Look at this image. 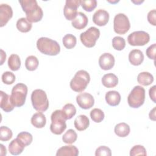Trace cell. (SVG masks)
<instances>
[{
  "label": "cell",
  "mask_w": 156,
  "mask_h": 156,
  "mask_svg": "<svg viewBox=\"0 0 156 156\" xmlns=\"http://www.w3.org/2000/svg\"><path fill=\"white\" fill-rule=\"evenodd\" d=\"M23 10L25 12L26 18L32 23H37L43 18V12L35 0L19 1Z\"/></svg>",
  "instance_id": "1"
},
{
  "label": "cell",
  "mask_w": 156,
  "mask_h": 156,
  "mask_svg": "<svg viewBox=\"0 0 156 156\" xmlns=\"http://www.w3.org/2000/svg\"><path fill=\"white\" fill-rule=\"evenodd\" d=\"M37 47L40 52L48 55H56L60 52V46L55 40L47 37H41L37 41Z\"/></svg>",
  "instance_id": "2"
},
{
  "label": "cell",
  "mask_w": 156,
  "mask_h": 156,
  "mask_svg": "<svg viewBox=\"0 0 156 156\" xmlns=\"http://www.w3.org/2000/svg\"><path fill=\"white\" fill-rule=\"evenodd\" d=\"M90 81V76L87 71L79 70L70 81L71 88L76 92H82L85 90Z\"/></svg>",
  "instance_id": "3"
},
{
  "label": "cell",
  "mask_w": 156,
  "mask_h": 156,
  "mask_svg": "<svg viewBox=\"0 0 156 156\" xmlns=\"http://www.w3.org/2000/svg\"><path fill=\"white\" fill-rule=\"evenodd\" d=\"M31 102L35 110L45 112L49 107V100L46 92L41 89H36L31 94Z\"/></svg>",
  "instance_id": "4"
},
{
  "label": "cell",
  "mask_w": 156,
  "mask_h": 156,
  "mask_svg": "<svg viewBox=\"0 0 156 156\" xmlns=\"http://www.w3.org/2000/svg\"><path fill=\"white\" fill-rule=\"evenodd\" d=\"M51 124L50 130L55 135H61L66 128V118L62 110H56L52 112L51 116Z\"/></svg>",
  "instance_id": "5"
},
{
  "label": "cell",
  "mask_w": 156,
  "mask_h": 156,
  "mask_svg": "<svg viewBox=\"0 0 156 156\" xmlns=\"http://www.w3.org/2000/svg\"><path fill=\"white\" fill-rule=\"evenodd\" d=\"M27 91V87L23 83H18L13 87L10 98L15 107H20L24 104Z\"/></svg>",
  "instance_id": "6"
},
{
  "label": "cell",
  "mask_w": 156,
  "mask_h": 156,
  "mask_svg": "<svg viewBox=\"0 0 156 156\" xmlns=\"http://www.w3.org/2000/svg\"><path fill=\"white\" fill-rule=\"evenodd\" d=\"M145 90L140 85L133 87L127 97V102L129 105L134 108H139L144 102Z\"/></svg>",
  "instance_id": "7"
},
{
  "label": "cell",
  "mask_w": 156,
  "mask_h": 156,
  "mask_svg": "<svg viewBox=\"0 0 156 156\" xmlns=\"http://www.w3.org/2000/svg\"><path fill=\"white\" fill-rule=\"evenodd\" d=\"M100 36V31L96 27H90L80 35L82 43L87 48H93Z\"/></svg>",
  "instance_id": "8"
},
{
  "label": "cell",
  "mask_w": 156,
  "mask_h": 156,
  "mask_svg": "<svg viewBox=\"0 0 156 156\" xmlns=\"http://www.w3.org/2000/svg\"><path fill=\"white\" fill-rule=\"evenodd\" d=\"M130 27L129 20L125 14L119 13L115 15L113 20V29L116 34H125L128 32Z\"/></svg>",
  "instance_id": "9"
},
{
  "label": "cell",
  "mask_w": 156,
  "mask_h": 156,
  "mask_svg": "<svg viewBox=\"0 0 156 156\" xmlns=\"http://www.w3.org/2000/svg\"><path fill=\"white\" fill-rule=\"evenodd\" d=\"M150 40V36L146 32L139 30L135 31L127 37V41L131 46H144Z\"/></svg>",
  "instance_id": "10"
},
{
  "label": "cell",
  "mask_w": 156,
  "mask_h": 156,
  "mask_svg": "<svg viewBox=\"0 0 156 156\" xmlns=\"http://www.w3.org/2000/svg\"><path fill=\"white\" fill-rule=\"evenodd\" d=\"M80 5V0H66L63 9V14L68 20H74L77 14V9Z\"/></svg>",
  "instance_id": "11"
},
{
  "label": "cell",
  "mask_w": 156,
  "mask_h": 156,
  "mask_svg": "<svg viewBox=\"0 0 156 156\" xmlns=\"http://www.w3.org/2000/svg\"><path fill=\"white\" fill-rule=\"evenodd\" d=\"M76 102L81 108L87 110L94 105V99L91 94L87 92H83L76 96Z\"/></svg>",
  "instance_id": "12"
},
{
  "label": "cell",
  "mask_w": 156,
  "mask_h": 156,
  "mask_svg": "<svg viewBox=\"0 0 156 156\" xmlns=\"http://www.w3.org/2000/svg\"><path fill=\"white\" fill-rule=\"evenodd\" d=\"M13 16L12 7L7 4L0 5V27L4 26Z\"/></svg>",
  "instance_id": "13"
},
{
  "label": "cell",
  "mask_w": 156,
  "mask_h": 156,
  "mask_svg": "<svg viewBox=\"0 0 156 156\" xmlns=\"http://www.w3.org/2000/svg\"><path fill=\"white\" fill-rule=\"evenodd\" d=\"M115 57L114 56L108 52L102 54L99 58V65L101 69L104 70L111 69L115 65Z\"/></svg>",
  "instance_id": "14"
},
{
  "label": "cell",
  "mask_w": 156,
  "mask_h": 156,
  "mask_svg": "<svg viewBox=\"0 0 156 156\" xmlns=\"http://www.w3.org/2000/svg\"><path fill=\"white\" fill-rule=\"evenodd\" d=\"M109 20V13L104 9H99L96 10L93 15V23L99 26H104L107 24Z\"/></svg>",
  "instance_id": "15"
},
{
  "label": "cell",
  "mask_w": 156,
  "mask_h": 156,
  "mask_svg": "<svg viewBox=\"0 0 156 156\" xmlns=\"http://www.w3.org/2000/svg\"><path fill=\"white\" fill-rule=\"evenodd\" d=\"M0 94H1L0 107L5 112H10L12 111L15 107V105L12 102L10 96L2 91H0Z\"/></svg>",
  "instance_id": "16"
},
{
  "label": "cell",
  "mask_w": 156,
  "mask_h": 156,
  "mask_svg": "<svg viewBox=\"0 0 156 156\" xmlns=\"http://www.w3.org/2000/svg\"><path fill=\"white\" fill-rule=\"evenodd\" d=\"M88 18L86 15L82 12H78L76 18L72 20V26L77 29L80 30L84 29L88 24Z\"/></svg>",
  "instance_id": "17"
},
{
  "label": "cell",
  "mask_w": 156,
  "mask_h": 156,
  "mask_svg": "<svg viewBox=\"0 0 156 156\" xmlns=\"http://www.w3.org/2000/svg\"><path fill=\"white\" fill-rule=\"evenodd\" d=\"M24 144L18 138L13 139L9 144V151L12 155H18L22 153L24 147Z\"/></svg>",
  "instance_id": "18"
},
{
  "label": "cell",
  "mask_w": 156,
  "mask_h": 156,
  "mask_svg": "<svg viewBox=\"0 0 156 156\" xmlns=\"http://www.w3.org/2000/svg\"><path fill=\"white\" fill-rule=\"evenodd\" d=\"M129 60L134 66L140 65L144 60V55L139 49H133L129 54Z\"/></svg>",
  "instance_id": "19"
},
{
  "label": "cell",
  "mask_w": 156,
  "mask_h": 156,
  "mask_svg": "<svg viewBox=\"0 0 156 156\" xmlns=\"http://www.w3.org/2000/svg\"><path fill=\"white\" fill-rule=\"evenodd\" d=\"M79 154L78 149L73 145L63 146L59 148L56 153L57 156H77Z\"/></svg>",
  "instance_id": "20"
},
{
  "label": "cell",
  "mask_w": 156,
  "mask_h": 156,
  "mask_svg": "<svg viewBox=\"0 0 156 156\" xmlns=\"http://www.w3.org/2000/svg\"><path fill=\"white\" fill-rule=\"evenodd\" d=\"M75 128L79 131H83L87 129L90 125L88 118L85 115H79L74 121Z\"/></svg>",
  "instance_id": "21"
},
{
  "label": "cell",
  "mask_w": 156,
  "mask_h": 156,
  "mask_svg": "<svg viewBox=\"0 0 156 156\" xmlns=\"http://www.w3.org/2000/svg\"><path fill=\"white\" fill-rule=\"evenodd\" d=\"M105 101L110 106H116L121 101V95L116 91H109L105 94Z\"/></svg>",
  "instance_id": "22"
},
{
  "label": "cell",
  "mask_w": 156,
  "mask_h": 156,
  "mask_svg": "<svg viewBox=\"0 0 156 156\" xmlns=\"http://www.w3.org/2000/svg\"><path fill=\"white\" fill-rule=\"evenodd\" d=\"M101 81L104 87L107 88H113L117 85L118 78L113 73H108L104 75Z\"/></svg>",
  "instance_id": "23"
},
{
  "label": "cell",
  "mask_w": 156,
  "mask_h": 156,
  "mask_svg": "<svg viewBox=\"0 0 156 156\" xmlns=\"http://www.w3.org/2000/svg\"><path fill=\"white\" fill-rule=\"evenodd\" d=\"M31 123L36 128H43L46 123L45 115L41 112H37L34 113L31 118Z\"/></svg>",
  "instance_id": "24"
},
{
  "label": "cell",
  "mask_w": 156,
  "mask_h": 156,
  "mask_svg": "<svg viewBox=\"0 0 156 156\" xmlns=\"http://www.w3.org/2000/svg\"><path fill=\"white\" fill-rule=\"evenodd\" d=\"M114 131L118 136L126 137L129 134L130 129V126L127 124L125 122H121L115 126Z\"/></svg>",
  "instance_id": "25"
},
{
  "label": "cell",
  "mask_w": 156,
  "mask_h": 156,
  "mask_svg": "<svg viewBox=\"0 0 156 156\" xmlns=\"http://www.w3.org/2000/svg\"><path fill=\"white\" fill-rule=\"evenodd\" d=\"M138 82L143 86H148L154 81L153 76L149 72H141L137 76Z\"/></svg>",
  "instance_id": "26"
},
{
  "label": "cell",
  "mask_w": 156,
  "mask_h": 156,
  "mask_svg": "<svg viewBox=\"0 0 156 156\" xmlns=\"http://www.w3.org/2000/svg\"><path fill=\"white\" fill-rule=\"evenodd\" d=\"M16 28L21 32L26 33L29 32L32 27V24L26 18H21L16 22Z\"/></svg>",
  "instance_id": "27"
},
{
  "label": "cell",
  "mask_w": 156,
  "mask_h": 156,
  "mask_svg": "<svg viewBox=\"0 0 156 156\" xmlns=\"http://www.w3.org/2000/svg\"><path fill=\"white\" fill-rule=\"evenodd\" d=\"M8 66L12 71H18L21 67V60L18 55L13 54L8 59Z\"/></svg>",
  "instance_id": "28"
},
{
  "label": "cell",
  "mask_w": 156,
  "mask_h": 156,
  "mask_svg": "<svg viewBox=\"0 0 156 156\" xmlns=\"http://www.w3.org/2000/svg\"><path fill=\"white\" fill-rule=\"evenodd\" d=\"M39 62L38 58L34 55L28 56L25 61L26 68L30 71L35 70L38 66Z\"/></svg>",
  "instance_id": "29"
},
{
  "label": "cell",
  "mask_w": 156,
  "mask_h": 156,
  "mask_svg": "<svg viewBox=\"0 0 156 156\" xmlns=\"http://www.w3.org/2000/svg\"><path fill=\"white\" fill-rule=\"evenodd\" d=\"M62 111L66 120L71 119L76 113V108L75 106L70 103L65 104L62 108Z\"/></svg>",
  "instance_id": "30"
},
{
  "label": "cell",
  "mask_w": 156,
  "mask_h": 156,
  "mask_svg": "<svg viewBox=\"0 0 156 156\" xmlns=\"http://www.w3.org/2000/svg\"><path fill=\"white\" fill-rule=\"evenodd\" d=\"M62 42L66 48L70 49L75 47L77 43V39L74 35L68 34L63 37Z\"/></svg>",
  "instance_id": "31"
},
{
  "label": "cell",
  "mask_w": 156,
  "mask_h": 156,
  "mask_svg": "<svg viewBox=\"0 0 156 156\" xmlns=\"http://www.w3.org/2000/svg\"><path fill=\"white\" fill-rule=\"evenodd\" d=\"M77 138L76 132L73 129L68 130L63 135L62 140L66 144H72L74 143Z\"/></svg>",
  "instance_id": "32"
},
{
  "label": "cell",
  "mask_w": 156,
  "mask_h": 156,
  "mask_svg": "<svg viewBox=\"0 0 156 156\" xmlns=\"http://www.w3.org/2000/svg\"><path fill=\"white\" fill-rule=\"evenodd\" d=\"M90 117L94 122H101L104 118V113L102 110L95 108L90 112Z\"/></svg>",
  "instance_id": "33"
},
{
  "label": "cell",
  "mask_w": 156,
  "mask_h": 156,
  "mask_svg": "<svg viewBox=\"0 0 156 156\" xmlns=\"http://www.w3.org/2000/svg\"><path fill=\"white\" fill-rule=\"evenodd\" d=\"M112 46L118 51H122L126 46V41L124 38L116 36L112 39Z\"/></svg>",
  "instance_id": "34"
},
{
  "label": "cell",
  "mask_w": 156,
  "mask_h": 156,
  "mask_svg": "<svg viewBox=\"0 0 156 156\" xmlns=\"http://www.w3.org/2000/svg\"><path fill=\"white\" fill-rule=\"evenodd\" d=\"M13 133L11 129L6 126H1L0 128V140L2 141H9L12 137Z\"/></svg>",
  "instance_id": "35"
},
{
  "label": "cell",
  "mask_w": 156,
  "mask_h": 156,
  "mask_svg": "<svg viewBox=\"0 0 156 156\" xmlns=\"http://www.w3.org/2000/svg\"><path fill=\"white\" fill-rule=\"evenodd\" d=\"M80 5L83 10L90 12L96 7L97 1L96 0H83L80 1Z\"/></svg>",
  "instance_id": "36"
},
{
  "label": "cell",
  "mask_w": 156,
  "mask_h": 156,
  "mask_svg": "<svg viewBox=\"0 0 156 156\" xmlns=\"http://www.w3.org/2000/svg\"><path fill=\"white\" fill-rule=\"evenodd\" d=\"M16 138H19L24 144L25 146L30 144L33 140L32 135L27 132H21L19 133Z\"/></svg>",
  "instance_id": "37"
},
{
  "label": "cell",
  "mask_w": 156,
  "mask_h": 156,
  "mask_svg": "<svg viewBox=\"0 0 156 156\" xmlns=\"http://www.w3.org/2000/svg\"><path fill=\"white\" fill-rule=\"evenodd\" d=\"M146 150L145 147L142 145H135L130 151V156H135V155H146Z\"/></svg>",
  "instance_id": "38"
},
{
  "label": "cell",
  "mask_w": 156,
  "mask_h": 156,
  "mask_svg": "<svg viewBox=\"0 0 156 156\" xmlns=\"http://www.w3.org/2000/svg\"><path fill=\"white\" fill-rule=\"evenodd\" d=\"M2 81L7 85L12 84L15 80V74L10 71H5L2 74Z\"/></svg>",
  "instance_id": "39"
},
{
  "label": "cell",
  "mask_w": 156,
  "mask_h": 156,
  "mask_svg": "<svg viewBox=\"0 0 156 156\" xmlns=\"http://www.w3.org/2000/svg\"><path fill=\"white\" fill-rule=\"evenodd\" d=\"M112 155L111 150L109 147L105 146H101L98 147L95 151L96 156H110Z\"/></svg>",
  "instance_id": "40"
},
{
  "label": "cell",
  "mask_w": 156,
  "mask_h": 156,
  "mask_svg": "<svg viewBox=\"0 0 156 156\" xmlns=\"http://www.w3.org/2000/svg\"><path fill=\"white\" fill-rule=\"evenodd\" d=\"M155 49H156V44L154 43L152 45H151L150 46H149L146 51V55L147 56V57L150 59H152V60H155Z\"/></svg>",
  "instance_id": "41"
},
{
  "label": "cell",
  "mask_w": 156,
  "mask_h": 156,
  "mask_svg": "<svg viewBox=\"0 0 156 156\" xmlns=\"http://www.w3.org/2000/svg\"><path fill=\"white\" fill-rule=\"evenodd\" d=\"M155 15H156V10L155 9H153L149 12L147 13V20L150 24H151L153 26L156 25L155 22Z\"/></svg>",
  "instance_id": "42"
},
{
  "label": "cell",
  "mask_w": 156,
  "mask_h": 156,
  "mask_svg": "<svg viewBox=\"0 0 156 156\" xmlns=\"http://www.w3.org/2000/svg\"><path fill=\"white\" fill-rule=\"evenodd\" d=\"M156 86L155 85H154L152 86L150 89H149V96H150V98L154 102H155L156 101H155V92H156Z\"/></svg>",
  "instance_id": "43"
},
{
  "label": "cell",
  "mask_w": 156,
  "mask_h": 156,
  "mask_svg": "<svg viewBox=\"0 0 156 156\" xmlns=\"http://www.w3.org/2000/svg\"><path fill=\"white\" fill-rule=\"evenodd\" d=\"M149 118L152 121H155V107H154L149 113Z\"/></svg>",
  "instance_id": "44"
},
{
  "label": "cell",
  "mask_w": 156,
  "mask_h": 156,
  "mask_svg": "<svg viewBox=\"0 0 156 156\" xmlns=\"http://www.w3.org/2000/svg\"><path fill=\"white\" fill-rule=\"evenodd\" d=\"M1 65H2L3 63H4V61L5 60V58H6V54H5V52L2 50V49H1Z\"/></svg>",
  "instance_id": "45"
},
{
  "label": "cell",
  "mask_w": 156,
  "mask_h": 156,
  "mask_svg": "<svg viewBox=\"0 0 156 156\" xmlns=\"http://www.w3.org/2000/svg\"><path fill=\"white\" fill-rule=\"evenodd\" d=\"M0 146H1V155L2 156L5 155L7 154V150L5 147H4V145L2 144H0Z\"/></svg>",
  "instance_id": "46"
},
{
  "label": "cell",
  "mask_w": 156,
  "mask_h": 156,
  "mask_svg": "<svg viewBox=\"0 0 156 156\" xmlns=\"http://www.w3.org/2000/svg\"><path fill=\"white\" fill-rule=\"evenodd\" d=\"M132 2L135 4H140L141 3L143 2L144 1H141V0H138V1H132Z\"/></svg>",
  "instance_id": "47"
},
{
  "label": "cell",
  "mask_w": 156,
  "mask_h": 156,
  "mask_svg": "<svg viewBox=\"0 0 156 156\" xmlns=\"http://www.w3.org/2000/svg\"><path fill=\"white\" fill-rule=\"evenodd\" d=\"M119 1H108V2H110V3H116V2H118Z\"/></svg>",
  "instance_id": "48"
}]
</instances>
